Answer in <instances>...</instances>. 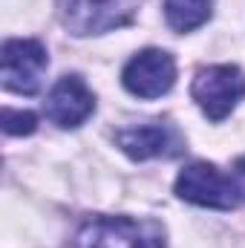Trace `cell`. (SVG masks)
<instances>
[{
	"label": "cell",
	"mask_w": 245,
	"mask_h": 248,
	"mask_svg": "<svg viewBox=\"0 0 245 248\" xmlns=\"http://www.w3.org/2000/svg\"><path fill=\"white\" fill-rule=\"evenodd\" d=\"M190 95L211 122H222L245 98V72L234 63H216L196 72Z\"/></svg>",
	"instance_id": "obj_2"
},
{
	"label": "cell",
	"mask_w": 245,
	"mask_h": 248,
	"mask_svg": "<svg viewBox=\"0 0 245 248\" xmlns=\"http://www.w3.org/2000/svg\"><path fill=\"white\" fill-rule=\"evenodd\" d=\"M116 144L122 147L130 159H156V156H179L182 153V136L162 122L138 124V127H124L116 133Z\"/></svg>",
	"instance_id": "obj_8"
},
{
	"label": "cell",
	"mask_w": 245,
	"mask_h": 248,
	"mask_svg": "<svg viewBox=\"0 0 245 248\" xmlns=\"http://www.w3.org/2000/svg\"><path fill=\"white\" fill-rule=\"evenodd\" d=\"M75 248H165V246H162V237L138 219L95 217L78 231Z\"/></svg>",
	"instance_id": "obj_5"
},
{
	"label": "cell",
	"mask_w": 245,
	"mask_h": 248,
	"mask_svg": "<svg viewBox=\"0 0 245 248\" xmlns=\"http://www.w3.org/2000/svg\"><path fill=\"white\" fill-rule=\"evenodd\" d=\"M122 84L138 98H159L176 84V61L165 49H141L127 61Z\"/></svg>",
	"instance_id": "obj_6"
},
{
	"label": "cell",
	"mask_w": 245,
	"mask_h": 248,
	"mask_svg": "<svg viewBox=\"0 0 245 248\" xmlns=\"http://www.w3.org/2000/svg\"><path fill=\"white\" fill-rule=\"evenodd\" d=\"M214 0H165V20L176 32H193L208 23Z\"/></svg>",
	"instance_id": "obj_9"
},
{
	"label": "cell",
	"mask_w": 245,
	"mask_h": 248,
	"mask_svg": "<svg viewBox=\"0 0 245 248\" xmlns=\"http://www.w3.org/2000/svg\"><path fill=\"white\" fill-rule=\"evenodd\" d=\"M49 66L46 46L32 38H12L3 44L0 52V78L9 93L35 95L41 90L44 72Z\"/></svg>",
	"instance_id": "obj_4"
},
{
	"label": "cell",
	"mask_w": 245,
	"mask_h": 248,
	"mask_svg": "<svg viewBox=\"0 0 245 248\" xmlns=\"http://www.w3.org/2000/svg\"><path fill=\"white\" fill-rule=\"evenodd\" d=\"M44 113H46L49 122L63 127V130L81 127V124L95 113V95L84 84V78L63 75L61 81L49 90V95L44 101Z\"/></svg>",
	"instance_id": "obj_7"
},
{
	"label": "cell",
	"mask_w": 245,
	"mask_h": 248,
	"mask_svg": "<svg viewBox=\"0 0 245 248\" xmlns=\"http://www.w3.org/2000/svg\"><path fill=\"white\" fill-rule=\"evenodd\" d=\"M176 196L216 211H231L245 205V156L234 162L228 173H222L211 162H190L176 176Z\"/></svg>",
	"instance_id": "obj_1"
},
{
	"label": "cell",
	"mask_w": 245,
	"mask_h": 248,
	"mask_svg": "<svg viewBox=\"0 0 245 248\" xmlns=\"http://www.w3.org/2000/svg\"><path fill=\"white\" fill-rule=\"evenodd\" d=\"M61 23L78 38L122 29L136 15V0H55Z\"/></svg>",
	"instance_id": "obj_3"
},
{
	"label": "cell",
	"mask_w": 245,
	"mask_h": 248,
	"mask_svg": "<svg viewBox=\"0 0 245 248\" xmlns=\"http://www.w3.org/2000/svg\"><path fill=\"white\" fill-rule=\"evenodd\" d=\"M35 127H38L35 113H29V110H12V107L3 110V130L9 136H29V133H35Z\"/></svg>",
	"instance_id": "obj_10"
}]
</instances>
